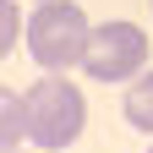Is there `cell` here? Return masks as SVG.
<instances>
[{"label": "cell", "instance_id": "1", "mask_svg": "<svg viewBox=\"0 0 153 153\" xmlns=\"http://www.w3.org/2000/svg\"><path fill=\"white\" fill-rule=\"evenodd\" d=\"M22 109H27V142L44 148V153L71 148L76 137H82V126H88V99H82V88L66 82L60 71H49L44 82H33V88L22 93Z\"/></svg>", "mask_w": 153, "mask_h": 153}, {"label": "cell", "instance_id": "2", "mask_svg": "<svg viewBox=\"0 0 153 153\" xmlns=\"http://www.w3.org/2000/svg\"><path fill=\"white\" fill-rule=\"evenodd\" d=\"M88 11L76 6V0H38L33 16L22 22V38H27V55L44 71H71V66H82V55H88Z\"/></svg>", "mask_w": 153, "mask_h": 153}, {"label": "cell", "instance_id": "3", "mask_svg": "<svg viewBox=\"0 0 153 153\" xmlns=\"http://www.w3.org/2000/svg\"><path fill=\"white\" fill-rule=\"evenodd\" d=\"M82 71L93 82H131L137 71H148V33L126 16L115 22H99L88 33V55H82Z\"/></svg>", "mask_w": 153, "mask_h": 153}, {"label": "cell", "instance_id": "4", "mask_svg": "<svg viewBox=\"0 0 153 153\" xmlns=\"http://www.w3.org/2000/svg\"><path fill=\"white\" fill-rule=\"evenodd\" d=\"M126 126L131 131H142V137H153V71H137L126 82Z\"/></svg>", "mask_w": 153, "mask_h": 153}, {"label": "cell", "instance_id": "5", "mask_svg": "<svg viewBox=\"0 0 153 153\" xmlns=\"http://www.w3.org/2000/svg\"><path fill=\"white\" fill-rule=\"evenodd\" d=\"M27 137V109H22V93H11V88H0V153L16 148Z\"/></svg>", "mask_w": 153, "mask_h": 153}, {"label": "cell", "instance_id": "6", "mask_svg": "<svg viewBox=\"0 0 153 153\" xmlns=\"http://www.w3.org/2000/svg\"><path fill=\"white\" fill-rule=\"evenodd\" d=\"M16 38H22V11H16V0H0V60L16 49Z\"/></svg>", "mask_w": 153, "mask_h": 153}, {"label": "cell", "instance_id": "7", "mask_svg": "<svg viewBox=\"0 0 153 153\" xmlns=\"http://www.w3.org/2000/svg\"><path fill=\"white\" fill-rule=\"evenodd\" d=\"M6 153H22V148H6Z\"/></svg>", "mask_w": 153, "mask_h": 153}, {"label": "cell", "instance_id": "8", "mask_svg": "<svg viewBox=\"0 0 153 153\" xmlns=\"http://www.w3.org/2000/svg\"><path fill=\"white\" fill-rule=\"evenodd\" d=\"M33 6H38V0H33Z\"/></svg>", "mask_w": 153, "mask_h": 153}, {"label": "cell", "instance_id": "9", "mask_svg": "<svg viewBox=\"0 0 153 153\" xmlns=\"http://www.w3.org/2000/svg\"><path fill=\"white\" fill-rule=\"evenodd\" d=\"M148 153H153V148H148Z\"/></svg>", "mask_w": 153, "mask_h": 153}]
</instances>
